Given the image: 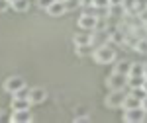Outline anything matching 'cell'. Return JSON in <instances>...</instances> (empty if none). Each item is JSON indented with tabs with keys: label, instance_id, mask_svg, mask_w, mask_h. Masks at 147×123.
Instances as JSON below:
<instances>
[{
	"label": "cell",
	"instance_id": "1",
	"mask_svg": "<svg viewBox=\"0 0 147 123\" xmlns=\"http://www.w3.org/2000/svg\"><path fill=\"white\" fill-rule=\"evenodd\" d=\"M92 57H94V61L98 65H110V63H114V59H116V51H114V47L110 43H104V45L94 47Z\"/></svg>",
	"mask_w": 147,
	"mask_h": 123
},
{
	"label": "cell",
	"instance_id": "2",
	"mask_svg": "<svg viewBox=\"0 0 147 123\" xmlns=\"http://www.w3.org/2000/svg\"><path fill=\"white\" fill-rule=\"evenodd\" d=\"M145 115H147V112L141 108V106L129 108V110L124 112V121H127V123H141V121H145Z\"/></svg>",
	"mask_w": 147,
	"mask_h": 123
},
{
	"label": "cell",
	"instance_id": "3",
	"mask_svg": "<svg viewBox=\"0 0 147 123\" xmlns=\"http://www.w3.org/2000/svg\"><path fill=\"white\" fill-rule=\"evenodd\" d=\"M125 84H127V74H120V72H112L106 80V86L110 90H124Z\"/></svg>",
	"mask_w": 147,
	"mask_h": 123
},
{
	"label": "cell",
	"instance_id": "4",
	"mask_svg": "<svg viewBox=\"0 0 147 123\" xmlns=\"http://www.w3.org/2000/svg\"><path fill=\"white\" fill-rule=\"evenodd\" d=\"M125 94L124 90H110V96L106 98V106L108 108H124L125 102Z\"/></svg>",
	"mask_w": 147,
	"mask_h": 123
},
{
	"label": "cell",
	"instance_id": "5",
	"mask_svg": "<svg viewBox=\"0 0 147 123\" xmlns=\"http://www.w3.org/2000/svg\"><path fill=\"white\" fill-rule=\"evenodd\" d=\"M4 90L10 92V94H16L20 90H26V80L22 76H10V78H6V82H4Z\"/></svg>",
	"mask_w": 147,
	"mask_h": 123
},
{
	"label": "cell",
	"instance_id": "6",
	"mask_svg": "<svg viewBox=\"0 0 147 123\" xmlns=\"http://www.w3.org/2000/svg\"><path fill=\"white\" fill-rule=\"evenodd\" d=\"M96 23H98V16H94V14H82L79 18V27L84 31H94Z\"/></svg>",
	"mask_w": 147,
	"mask_h": 123
},
{
	"label": "cell",
	"instance_id": "7",
	"mask_svg": "<svg viewBox=\"0 0 147 123\" xmlns=\"http://www.w3.org/2000/svg\"><path fill=\"white\" fill-rule=\"evenodd\" d=\"M45 12L51 16V18H61V16L67 12V6H65V2H61V0H53V2L45 8Z\"/></svg>",
	"mask_w": 147,
	"mask_h": 123
},
{
	"label": "cell",
	"instance_id": "8",
	"mask_svg": "<svg viewBox=\"0 0 147 123\" xmlns=\"http://www.w3.org/2000/svg\"><path fill=\"white\" fill-rule=\"evenodd\" d=\"M10 121L12 123H32L34 121V115H32L30 110H14Z\"/></svg>",
	"mask_w": 147,
	"mask_h": 123
},
{
	"label": "cell",
	"instance_id": "9",
	"mask_svg": "<svg viewBox=\"0 0 147 123\" xmlns=\"http://www.w3.org/2000/svg\"><path fill=\"white\" fill-rule=\"evenodd\" d=\"M28 98L32 102V106L34 104H43L47 100V90L45 88H32L28 92Z\"/></svg>",
	"mask_w": 147,
	"mask_h": 123
},
{
	"label": "cell",
	"instance_id": "10",
	"mask_svg": "<svg viewBox=\"0 0 147 123\" xmlns=\"http://www.w3.org/2000/svg\"><path fill=\"white\" fill-rule=\"evenodd\" d=\"M32 108V102L28 96H18L14 94V100H12V112L14 110H30Z\"/></svg>",
	"mask_w": 147,
	"mask_h": 123
},
{
	"label": "cell",
	"instance_id": "11",
	"mask_svg": "<svg viewBox=\"0 0 147 123\" xmlns=\"http://www.w3.org/2000/svg\"><path fill=\"white\" fill-rule=\"evenodd\" d=\"M127 76H145V65L131 63V68H129V74Z\"/></svg>",
	"mask_w": 147,
	"mask_h": 123
},
{
	"label": "cell",
	"instance_id": "12",
	"mask_svg": "<svg viewBox=\"0 0 147 123\" xmlns=\"http://www.w3.org/2000/svg\"><path fill=\"white\" fill-rule=\"evenodd\" d=\"M129 68H131V63H127V61H118V63L114 65V72L129 74Z\"/></svg>",
	"mask_w": 147,
	"mask_h": 123
},
{
	"label": "cell",
	"instance_id": "13",
	"mask_svg": "<svg viewBox=\"0 0 147 123\" xmlns=\"http://www.w3.org/2000/svg\"><path fill=\"white\" fill-rule=\"evenodd\" d=\"M94 53V45L86 43V45H77V55L79 57H88Z\"/></svg>",
	"mask_w": 147,
	"mask_h": 123
},
{
	"label": "cell",
	"instance_id": "14",
	"mask_svg": "<svg viewBox=\"0 0 147 123\" xmlns=\"http://www.w3.org/2000/svg\"><path fill=\"white\" fill-rule=\"evenodd\" d=\"M108 14H110L112 18H120V16L125 14V10H124L122 4H110V6H108Z\"/></svg>",
	"mask_w": 147,
	"mask_h": 123
},
{
	"label": "cell",
	"instance_id": "15",
	"mask_svg": "<svg viewBox=\"0 0 147 123\" xmlns=\"http://www.w3.org/2000/svg\"><path fill=\"white\" fill-rule=\"evenodd\" d=\"M129 33H124L122 29H116V31H112L110 33V41L112 43H125V37H127Z\"/></svg>",
	"mask_w": 147,
	"mask_h": 123
},
{
	"label": "cell",
	"instance_id": "16",
	"mask_svg": "<svg viewBox=\"0 0 147 123\" xmlns=\"http://www.w3.org/2000/svg\"><path fill=\"white\" fill-rule=\"evenodd\" d=\"M10 8L14 12H26L30 8V2L28 0H16V2H10Z\"/></svg>",
	"mask_w": 147,
	"mask_h": 123
},
{
	"label": "cell",
	"instance_id": "17",
	"mask_svg": "<svg viewBox=\"0 0 147 123\" xmlns=\"http://www.w3.org/2000/svg\"><path fill=\"white\" fill-rule=\"evenodd\" d=\"M137 106H141V100H137L136 96L127 94V96H125V102H124V110H129V108H137Z\"/></svg>",
	"mask_w": 147,
	"mask_h": 123
},
{
	"label": "cell",
	"instance_id": "18",
	"mask_svg": "<svg viewBox=\"0 0 147 123\" xmlns=\"http://www.w3.org/2000/svg\"><path fill=\"white\" fill-rule=\"evenodd\" d=\"M134 49H136L137 53H141V55H147V37H139L134 45Z\"/></svg>",
	"mask_w": 147,
	"mask_h": 123
},
{
	"label": "cell",
	"instance_id": "19",
	"mask_svg": "<svg viewBox=\"0 0 147 123\" xmlns=\"http://www.w3.org/2000/svg\"><path fill=\"white\" fill-rule=\"evenodd\" d=\"M145 76H127V86L129 88H141Z\"/></svg>",
	"mask_w": 147,
	"mask_h": 123
},
{
	"label": "cell",
	"instance_id": "20",
	"mask_svg": "<svg viewBox=\"0 0 147 123\" xmlns=\"http://www.w3.org/2000/svg\"><path fill=\"white\" fill-rule=\"evenodd\" d=\"M75 43H77V45L92 43V35H88V33H77V35H75Z\"/></svg>",
	"mask_w": 147,
	"mask_h": 123
},
{
	"label": "cell",
	"instance_id": "21",
	"mask_svg": "<svg viewBox=\"0 0 147 123\" xmlns=\"http://www.w3.org/2000/svg\"><path fill=\"white\" fill-rule=\"evenodd\" d=\"M129 94H131V96H136L137 100H143V98L147 96V92L143 90V86H141V88H131V92H129Z\"/></svg>",
	"mask_w": 147,
	"mask_h": 123
},
{
	"label": "cell",
	"instance_id": "22",
	"mask_svg": "<svg viewBox=\"0 0 147 123\" xmlns=\"http://www.w3.org/2000/svg\"><path fill=\"white\" fill-rule=\"evenodd\" d=\"M65 6H67V12L69 10H77L80 6V0H65Z\"/></svg>",
	"mask_w": 147,
	"mask_h": 123
},
{
	"label": "cell",
	"instance_id": "23",
	"mask_svg": "<svg viewBox=\"0 0 147 123\" xmlns=\"http://www.w3.org/2000/svg\"><path fill=\"white\" fill-rule=\"evenodd\" d=\"M92 6H94V8H108V6H110V0H94Z\"/></svg>",
	"mask_w": 147,
	"mask_h": 123
},
{
	"label": "cell",
	"instance_id": "24",
	"mask_svg": "<svg viewBox=\"0 0 147 123\" xmlns=\"http://www.w3.org/2000/svg\"><path fill=\"white\" fill-rule=\"evenodd\" d=\"M137 16H139L141 23H143V25H147V8H145V10H141L139 14H137Z\"/></svg>",
	"mask_w": 147,
	"mask_h": 123
},
{
	"label": "cell",
	"instance_id": "25",
	"mask_svg": "<svg viewBox=\"0 0 147 123\" xmlns=\"http://www.w3.org/2000/svg\"><path fill=\"white\" fill-rule=\"evenodd\" d=\"M10 8V0H0V12H6Z\"/></svg>",
	"mask_w": 147,
	"mask_h": 123
},
{
	"label": "cell",
	"instance_id": "26",
	"mask_svg": "<svg viewBox=\"0 0 147 123\" xmlns=\"http://www.w3.org/2000/svg\"><path fill=\"white\" fill-rule=\"evenodd\" d=\"M147 8V0H137V14Z\"/></svg>",
	"mask_w": 147,
	"mask_h": 123
},
{
	"label": "cell",
	"instance_id": "27",
	"mask_svg": "<svg viewBox=\"0 0 147 123\" xmlns=\"http://www.w3.org/2000/svg\"><path fill=\"white\" fill-rule=\"evenodd\" d=\"M51 2H53V0H37V6L45 10V8H47V6H49V4H51Z\"/></svg>",
	"mask_w": 147,
	"mask_h": 123
},
{
	"label": "cell",
	"instance_id": "28",
	"mask_svg": "<svg viewBox=\"0 0 147 123\" xmlns=\"http://www.w3.org/2000/svg\"><path fill=\"white\" fill-rule=\"evenodd\" d=\"M90 121V117L88 115H80V117H75V123H86Z\"/></svg>",
	"mask_w": 147,
	"mask_h": 123
},
{
	"label": "cell",
	"instance_id": "29",
	"mask_svg": "<svg viewBox=\"0 0 147 123\" xmlns=\"http://www.w3.org/2000/svg\"><path fill=\"white\" fill-rule=\"evenodd\" d=\"M92 2H94V0H80V6L86 8V6H92Z\"/></svg>",
	"mask_w": 147,
	"mask_h": 123
},
{
	"label": "cell",
	"instance_id": "30",
	"mask_svg": "<svg viewBox=\"0 0 147 123\" xmlns=\"http://www.w3.org/2000/svg\"><path fill=\"white\" fill-rule=\"evenodd\" d=\"M141 108H143V110H145V112H147V96H145V98H143V100H141Z\"/></svg>",
	"mask_w": 147,
	"mask_h": 123
},
{
	"label": "cell",
	"instance_id": "31",
	"mask_svg": "<svg viewBox=\"0 0 147 123\" xmlns=\"http://www.w3.org/2000/svg\"><path fill=\"white\" fill-rule=\"evenodd\" d=\"M143 90H145V92H147V78L143 80Z\"/></svg>",
	"mask_w": 147,
	"mask_h": 123
},
{
	"label": "cell",
	"instance_id": "32",
	"mask_svg": "<svg viewBox=\"0 0 147 123\" xmlns=\"http://www.w3.org/2000/svg\"><path fill=\"white\" fill-rule=\"evenodd\" d=\"M145 78H147V63H145Z\"/></svg>",
	"mask_w": 147,
	"mask_h": 123
},
{
	"label": "cell",
	"instance_id": "33",
	"mask_svg": "<svg viewBox=\"0 0 147 123\" xmlns=\"http://www.w3.org/2000/svg\"><path fill=\"white\" fill-rule=\"evenodd\" d=\"M10 2H16V0H10Z\"/></svg>",
	"mask_w": 147,
	"mask_h": 123
},
{
	"label": "cell",
	"instance_id": "34",
	"mask_svg": "<svg viewBox=\"0 0 147 123\" xmlns=\"http://www.w3.org/2000/svg\"><path fill=\"white\" fill-rule=\"evenodd\" d=\"M61 2H65V0H61Z\"/></svg>",
	"mask_w": 147,
	"mask_h": 123
}]
</instances>
